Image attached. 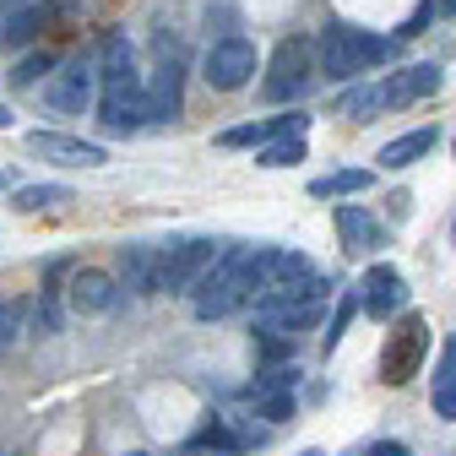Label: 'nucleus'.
Masks as SVG:
<instances>
[{
    "instance_id": "nucleus-1",
    "label": "nucleus",
    "mask_w": 456,
    "mask_h": 456,
    "mask_svg": "<svg viewBox=\"0 0 456 456\" xmlns=\"http://www.w3.org/2000/svg\"><path fill=\"white\" fill-rule=\"evenodd\" d=\"M98 126L109 136H131L147 120V87L136 77V61H131V44L120 33H109L98 44Z\"/></svg>"
},
{
    "instance_id": "nucleus-2",
    "label": "nucleus",
    "mask_w": 456,
    "mask_h": 456,
    "mask_svg": "<svg viewBox=\"0 0 456 456\" xmlns=\"http://www.w3.org/2000/svg\"><path fill=\"white\" fill-rule=\"evenodd\" d=\"M391 49H396V44L380 38V33H364V28H354V22H331V28L321 33V71H326L331 82H354L359 71L386 66Z\"/></svg>"
},
{
    "instance_id": "nucleus-3",
    "label": "nucleus",
    "mask_w": 456,
    "mask_h": 456,
    "mask_svg": "<svg viewBox=\"0 0 456 456\" xmlns=\"http://www.w3.org/2000/svg\"><path fill=\"white\" fill-rule=\"evenodd\" d=\"M429 93H440V66H408V71H391L386 82H375V87H359V93H348L342 98V109L354 114V120H375L380 109H408V103H419V98H429Z\"/></svg>"
},
{
    "instance_id": "nucleus-4",
    "label": "nucleus",
    "mask_w": 456,
    "mask_h": 456,
    "mask_svg": "<svg viewBox=\"0 0 456 456\" xmlns=\"http://www.w3.org/2000/svg\"><path fill=\"white\" fill-rule=\"evenodd\" d=\"M326 294H331L326 277H305V282H294V289H266V294L256 299V321L289 331V337H299V331H310V326L321 321Z\"/></svg>"
},
{
    "instance_id": "nucleus-5",
    "label": "nucleus",
    "mask_w": 456,
    "mask_h": 456,
    "mask_svg": "<svg viewBox=\"0 0 456 456\" xmlns=\"http://www.w3.org/2000/svg\"><path fill=\"white\" fill-rule=\"evenodd\" d=\"M424 354H429V326H424V315H403V321L391 326V337H386L380 380H386V386H408V380L419 375Z\"/></svg>"
},
{
    "instance_id": "nucleus-6",
    "label": "nucleus",
    "mask_w": 456,
    "mask_h": 456,
    "mask_svg": "<svg viewBox=\"0 0 456 456\" xmlns=\"http://www.w3.org/2000/svg\"><path fill=\"white\" fill-rule=\"evenodd\" d=\"M217 256H223V245H212V240H175V245H163L158 294H191Z\"/></svg>"
},
{
    "instance_id": "nucleus-7",
    "label": "nucleus",
    "mask_w": 456,
    "mask_h": 456,
    "mask_svg": "<svg viewBox=\"0 0 456 456\" xmlns=\"http://www.w3.org/2000/svg\"><path fill=\"white\" fill-rule=\"evenodd\" d=\"M201 77H207V87H217V93H240V87L256 77V44H250V38H217V44L207 49V61H201Z\"/></svg>"
},
{
    "instance_id": "nucleus-8",
    "label": "nucleus",
    "mask_w": 456,
    "mask_h": 456,
    "mask_svg": "<svg viewBox=\"0 0 456 456\" xmlns=\"http://www.w3.org/2000/svg\"><path fill=\"white\" fill-rule=\"evenodd\" d=\"M305 87H310V38H282L277 54H272V71H266L261 93H266L272 103H289V98H299Z\"/></svg>"
},
{
    "instance_id": "nucleus-9",
    "label": "nucleus",
    "mask_w": 456,
    "mask_h": 456,
    "mask_svg": "<svg viewBox=\"0 0 456 456\" xmlns=\"http://www.w3.org/2000/svg\"><path fill=\"white\" fill-rule=\"evenodd\" d=\"M77 12H82V0H22V6H12L6 22H0V44H28L54 22H71Z\"/></svg>"
},
{
    "instance_id": "nucleus-10",
    "label": "nucleus",
    "mask_w": 456,
    "mask_h": 456,
    "mask_svg": "<svg viewBox=\"0 0 456 456\" xmlns=\"http://www.w3.org/2000/svg\"><path fill=\"white\" fill-rule=\"evenodd\" d=\"M93 87H98V61H82V54H77V61H66L61 71L44 82V98H49L54 114H82L93 103Z\"/></svg>"
},
{
    "instance_id": "nucleus-11",
    "label": "nucleus",
    "mask_w": 456,
    "mask_h": 456,
    "mask_svg": "<svg viewBox=\"0 0 456 456\" xmlns=\"http://www.w3.org/2000/svg\"><path fill=\"white\" fill-rule=\"evenodd\" d=\"M28 152H38L49 163H66V168H103L109 163V152L98 142L66 136V131H28Z\"/></svg>"
},
{
    "instance_id": "nucleus-12",
    "label": "nucleus",
    "mask_w": 456,
    "mask_h": 456,
    "mask_svg": "<svg viewBox=\"0 0 456 456\" xmlns=\"http://www.w3.org/2000/svg\"><path fill=\"white\" fill-rule=\"evenodd\" d=\"M403 305H408V277L396 272V266H370L364 272V310L375 321H386V315H396Z\"/></svg>"
},
{
    "instance_id": "nucleus-13",
    "label": "nucleus",
    "mask_w": 456,
    "mask_h": 456,
    "mask_svg": "<svg viewBox=\"0 0 456 456\" xmlns=\"http://www.w3.org/2000/svg\"><path fill=\"white\" fill-rule=\"evenodd\" d=\"M180 98H185V71H180V61H163L152 87H147V120L152 126L180 120Z\"/></svg>"
},
{
    "instance_id": "nucleus-14",
    "label": "nucleus",
    "mask_w": 456,
    "mask_h": 456,
    "mask_svg": "<svg viewBox=\"0 0 456 456\" xmlns=\"http://www.w3.org/2000/svg\"><path fill=\"white\" fill-rule=\"evenodd\" d=\"M305 126H310V114H277V120L228 126V131L217 136V147H266L272 136H289V131H299V136H305Z\"/></svg>"
},
{
    "instance_id": "nucleus-15",
    "label": "nucleus",
    "mask_w": 456,
    "mask_h": 456,
    "mask_svg": "<svg viewBox=\"0 0 456 456\" xmlns=\"http://www.w3.org/2000/svg\"><path fill=\"white\" fill-rule=\"evenodd\" d=\"M337 240H342V256H370L380 245V223L364 212V207H337Z\"/></svg>"
},
{
    "instance_id": "nucleus-16",
    "label": "nucleus",
    "mask_w": 456,
    "mask_h": 456,
    "mask_svg": "<svg viewBox=\"0 0 456 456\" xmlns=\"http://www.w3.org/2000/svg\"><path fill=\"white\" fill-rule=\"evenodd\" d=\"M114 294H120V289H114V277L109 272H77L71 277V310L77 315H103L109 305H114Z\"/></svg>"
},
{
    "instance_id": "nucleus-17",
    "label": "nucleus",
    "mask_w": 456,
    "mask_h": 456,
    "mask_svg": "<svg viewBox=\"0 0 456 456\" xmlns=\"http://www.w3.org/2000/svg\"><path fill=\"white\" fill-rule=\"evenodd\" d=\"M120 266H126V289H136V294H158V277H163V245H126Z\"/></svg>"
},
{
    "instance_id": "nucleus-18",
    "label": "nucleus",
    "mask_w": 456,
    "mask_h": 456,
    "mask_svg": "<svg viewBox=\"0 0 456 456\" xmlns=\"http://www.w3.org/2000/svg\"><path fill=\"white\" fill-rule=\"evenodd\" d=\"M435 142H440V131H435V126H429V131H408V136H396V142H386V147H380V163H386V168H408V163L429 158V152H435Z\"/></svg>"
},
{
    "instance_id": "nucleus-19",
    "label": "nucleus",
    "mask_w": 456,
    "mask_h": 456,
    "mask_svg": "<svg viewBox=\"0 0 456 456\" xmlns=\"http://www.w3.org/2000/svg\"><path fill=\"white\" fill-rule=\"evenodd\" d=\"M191 445H207V451H228V456H234V451H245V445H250V435H245V429H234L228 419H217V413H212V419H207V424L191 435Z\"/></svg>"
},
{
    "instance_id": "nucleus-20",
    "label": "nucleus",
    "mask_w": 456,
    "mask_h": 456,
    "mask_svg": "<svg viewBox=\"0 0 456 456\" xmlns=\"http://www.w3.org/2000/svg\"><path fill=\"white\" fill-rule=\"evenodd\" d=\"M299 158H305V136H299V131L272 136L266 147H256V163H261V168H294Z\"/></svg>"
},
{
    "instance_id": "nucleus-21",
    "label": "nucleus",
    "mask_w": 456,
    "mask_h": 456,
    "mask_svg": "<svg viewBox=\"0 0 456 456\" xmlns=\"http://www.w3.org/2000/svg\"><path fill=\"white\" fill-rule=\"evenodd\" d=\"M370 168H337L331 180H315L310 185V196H354V191H370Z\"/></svg>"
},
{
    "instance_id": "nucleus-22",
    "label": "nucleus",
    "mask_w": 456,
    "mask_h": 456,
    "mask_svg": "<svg viewBox=\"0 0 456 456\" xmlns=\"http://www.w3.org/2000/svg\"><path fill=\"white\" fill-rule=\"evenodd\" d=\"M305 277H315L310 256H305V250H282V256H277V277H272V289H294V282H305Z\"/></svg>"
},
{
    "instance_id": "nucleus-23",
    "label": "nucleus",
    "mask_w": 456,
    "mask_h": 456,
    "mask_svg": "<svg viewBox=\"0 0 456 456\" xmlns=\"http://www.w3.org/2000/svg\"><path fill=\"white\" fill-rule=\"evenodd\" d=\"M61 201H71V191L66 185H28V191H17V212H38V207H61Z\"/></svg>"
},
{
    "instance_id": "nucleus-24",
    "label": "nucleus",
    "mask_w": 456,
    "mask_h": 456,
    "mask_svg": "<svg viewBox=\"0 0 456 456\" xmlns=\"http://www.w3.org/2000/svg\"><path fill=\"white\" fill-rule=\"evenodd\" d=\"M250 403H256V413L272 419V424L294 419V396H289V391H250Z\"/></svg>"
},
{
    "instance_id": "nucleus-25",
    "label": "nucleus",
    "mask_w": 456,
    "mask_h": 456,
    "mask_svg": "<svg viewBox=\"0 0 456 456\" xmlns=\"http://www.w3.org/2000/svg\"><path fill=\"white\" fill-rule=\"evenodd\" d=\"M359 305H364L359 294H342V305L331 310V331H326V354H331V348H337V342H342V331H348V326H354V315H359Z\"/></svg>"
},
{
    "instance_id": "nucleus-26",
    "label": "nucleus",
    "mask_w": 456,
    "mask_h": 456,
    "mask_svg": "<svg viewBox=\"0 0 456 456\" xmlns=\"http://www.w3.org/2000/svg\"><path fill=\"white\" fill-rule=\"evenodd\" d=\"M44 71H54V54L38 49V54H28V61H17V71H6V77H12V87H33Z\"/></svg>"
},
{
    "instance_id": "nucleus-27",
    "label": "nucleus",
    "mask_w": 456,
    "mask_h": 456,
    "mask_svg": "<svg viewBox=\"0 0 456 456\" xmlns=\"http://www.w3.org/2000/svg\"><path fill=\"white\" fill-rule=\"evenodd\" d=\"M28 321H33V331H44V337L61 331V310H54V299H49V294L28 299Z\"/></svg>"
},
{
    "instance_id": "nucleus-28",
    "label": "nucleus",
    "mask_w": 456,
    "mask_h": 456,
    "mask_svg": "<svg viewBox=\"0 0 456 456\" xmlns=\"http://www.w3.org/2000/svg\"><path fill=\"white\" fill-rule=\"evenodd\" d=\"M22 321H28V305H0V354H6L12 342H17Z\"/></svg>"
},
{
    "instance_id": "nucleus-29",
    "label": "nucleus",
    "mask_w": 456,
    "mask_h": 456,
    "mask_svg": "<svg viewBox=\"0 0 456 456\" xmlns=\"http://www.w3.org/2000/svg\"><path fill=\"white\" fill-rule=\"evenodd\" d=\"M435 413H440V419H456V375L435 386Z\"/></svg>"
},
{
    "instance_id": "nucleus-30",
    "label": "nucleus",
    "mask_w": 456,
    "mask_h": 456,
    "mask_svg": "<svg viewBox=\"0 0 456 456\" xmlns=\"http://www.w3.org/2000/svg\"><path fill=\"white\" fill-rule=\"evenodd\" d=\"M435 12H440V6H435V0H419V12H413V17L403 22V38H419V33L429 28V17H435Z\"/></svg>"
},
{
    "instance_id": "nucleus-31",
    "label": "nucleus",
    "mask_w": 456,
    "mask_h": 456,
    "mask_svg": "<svg viewBox=\"0 0 456 456\" xmlns=\"http://www.w3.org/2000/svg\"><path fill=\"white\" fill-rule=\"evenodd\" d=\"M451 375H456V337L440 348V370H435V380H451Z\"/></svg>"
},
{
    "instance_id": "nucleus-32",
    "label": "nucleus",
    "mask_w": 456,
    "mask_h": 456,
    "mask_svg": "<svg viewBox=\"0 0 456 456\" xmlns=\"http://www.w3.org/2000/svg\"><path fill=\"white\" fill-rule=\"evenodd\" d=\"M370 456H413V451H408L403 440H375V445H370Z\"/></svg>"
},
{
    "instance_id": "nucleus-33",
    "label": "nucleus",
    "mask_w": 456,
    "mask_h": 456,
    "mask_svg": "<svg viewBox=\"0 0 456 456\" xmlns=\"http://www.w3.org/2000/svg\"><path fill=\"white\" fill-rule=\"evenodd\" d=\"M185 456H228V451H207V445H191Z\"/></svg>"
},
{
    "instance_id": "nucleus-34",
    "label": "nucleus",
    "mask_w": 456,
    "mask_h": 456,
    "mask_svg": "<svg viewBox=\"0 0 456 456\" xmlns=\"http://www.w3.org/2000/svg\"><path fill=\"white\" fill-rule=\"evenodd\" d=\"M435 6H440V17H456V0H435Z\"/></svg>"
},
{
    "instance_id": "nucleus-35",
    "label": "nucleus",
    "mask_w": 456,
    "mask_h": 456,
    "mask_svg": "<svg viewBox=\"0 0 456 456\" xmlns=\"http://www.w3.org/2000/svg\"><path fill=\"white\" fill-rule=\"evenodd\" d=\"M0 131H12V109L6 103H0Z\"/></svg>"
},
{
    "instance_id": "nucleus-36",
    "label": "nucleus",
    "mask_w": 456,
    "mask_h": 456,
    "mask_svg": "<svg viewBox=\"0 0 456 456\" xmlns=\"http://www.w3.org/2000/svg\"><path fill=\"white\" fill-rule=\"evenodd\" d=\"M126 456H152V451H126Z\"/></svg>"
},
{
    "instance_id": "nucleus-37",
    "label": "nucleus",
    "mask_w": 456,
    "mask_h": 456,
    "mask_svg": "<svg viewBox=\"0 0 456 456\" xmlns=\"http://www.w3.org/2000/svg\"><path fill=\"white\" fill-rule=\"evenodd\" d=\"M299 456H321V451H299Z\"/></svg>"
},
{
    "instance_id": "nucleus-38",
    "label": "nucleus",
    "mask_w": 456,
    "mask_h": 456,
    "mask_svg": "<svg viewBox=\"0 0 456 456\" xmlns=\"http://www.w3.org/2000/svg\"><path fill=\"white\" fill-rule=\"evenodd\" d=\"M0 185H6V175H0Z\"/></svg>"
}]
</instances>
